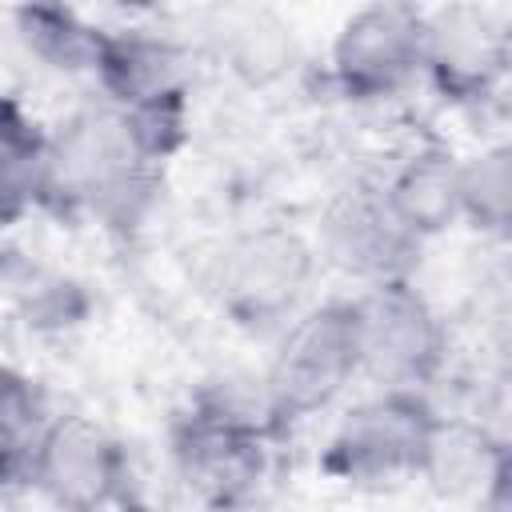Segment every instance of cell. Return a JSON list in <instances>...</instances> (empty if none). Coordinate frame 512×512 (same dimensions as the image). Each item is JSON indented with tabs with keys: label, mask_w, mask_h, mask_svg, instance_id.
<instances>
[{
	"label": "cell",
	"mask_w": 512,
	"mask_h": 512,
	"mask_svg": "<svg viewBox=\"0 0 512 512\" xmlns=\"http://www.w3.org/2000/svg\"><path fill=\"white\" fill-rule=\"evenodd\" d=\"M216 40H220V56L228 60V68L244 76L248 84L276 80L284 68H292V56H296L292 28H284L264 8H232Z\"/></svg>",
	"instance_id": "17"
},
{
	"label": "cell",
	"mask_w": 512,
	"mask_h": 512,
	"mask_svg": "<svg viewBox=\"0 0 512 512\" xmlns=\"http://www.w3.org/2000/svg\"><path fill=\"white\" fill-rule=\"evenodd\" d=\"M48 192V132L20 100L0 92V224L44 208Z\"/></svg>",
	"instance_id": "14"
},
{
	"label": "cell",
	"mask_w": 512,
	"mask_h": 512,
	"mask_svg": "<svg viewBox=\"0 0 512 512\" xmlns=\"http://www.w3.org/2000/svg\"><path fill=\"white\" fill-rule=\"evenodd\" d=\"M436 408L428 392L416 388H380L364 400H356L332 428L320 468L356 488H380V484H400L416 480L428 436L436 424Z\"/></svg>",
	"instance_id": "4"
},
{
	"label": "cell",
	"mask_w": 512,
	"mask_h": 512,
	"mask_svg": "<svg viewBox=\"0 0 512 512\" xmlns=\"http://www.w3.org/2000/svg\"><path fill=\"white\" fill-rule=\"evenodd\" d=\"M504 60V32L480 4L448 0L424 12V76L444 100L480 104L496 88Z\"/></svg>",
	"instance_id": "10"
},
{
	"label": "cell",
	"mask_w": 512,
	"mask_h": 512,
	"mask_svg": "<svg viewBox=\"0 0 512 512\" xmlns=\"http://www.w3.org/2000/svg\"><path fill=\"white\" fill-rule=\"evenodd\" d=\"M128 480V452L108 428L88 416H52L28 484H36L52 504L92 512L128 500Z\"/></svg>",
	"instance_id": "9"
},
{
	"label": "cell",
	"mask_w": 512,
	"mask_h": 512,
	"mask_svg": "<svg viewBox=\"0 0 512 512\" xmlns=\"http://www.w3.org/2000/svg\"><path fill=\"white\" fill-rule=\"evenodd\" d=\"M108 4H116V8H132V12H144V8H152V4H160V0H108Z\"/></svg>",
	"instance_id": "19"
},
{
	"label": "cell",
	"mask_w": 512,
	"mask_h": 512,
	"mask_svg": "<svg viewBox=\"0 0 512 512\" xmlns=\"http://www.w3.org/2000/svg\"><path fill=\"white\" fill-rule=\"evenodd\" d=\"M48 424L52 412L40 384L20 368L0 364V488L32 480V464Z\"/></svg>",
	"instance_id": "16"
},
{
	"label": "cell",
	"mask_w": 512,
	"mask_h": 512,
	"mask_svg": "<svg viewBox=\"0 0 512 512\" xmlns=\"http://www.w3.org/2000/svg\"><path fill=\"white\" fill-rule=\"evenodd\" d=\"M512 216V152L508 144H488L460 156V224L484 236H504Z\"/></svg>",
	"instance_id": "18"
},
{
	"label": "cell",
	"mask_w": 512,
	"mask_h": 512,
	"mask_svg": "<svg viewBox=\"0 0 512 512\" xmlns=\"http://www.w3.org/2000/svg\"><path fill=\"white\" fill-rule=\"evenodd\" d=\"M312 276L316 248L284 224H260L224 248L216 264V296L220 308L244 328L288 324L300 312Z\"/></svg>",
	"instance_id": "6"
},
{
	"label": "cell",
	"mask_w": 512,
	"mask_h": 512,
	"mask_svg": "<svg viewBox=\"0 0 512 512\" xmlns=\"http://www.w3.org/2000/svg\"><path fill=\"white\" fill-rule=\"evenodd\" d=\"M160 160L144 152L128 116L108 100L80 108L48 132V192L44 208L92 216L112 232L144 220L160 192Z\"/></svg>",
	"instance_id": "1"
},
{
	"label": "cell",
	"mask_w": 512,
	"mask_h": 512,
	"mask_svg": "<svg viewBox=\"0 0 512 512\" xmlns=\"http://www.w3.org/2000/svg\"><path fill=\"white\" fill-rule=\"evenodd\" d=\"M356 376H360L356 312L352 300L332 296L296 312L284 324L280 344L260 380V392L268 400L276 428H288L332 408Z\"/></svg>",
	"instance_id": "3"
},
{
	"label": "cell",
	"mask_w": 512,
	"mask_h": 512,
	"mask_svg": "<svg viewBox=\"0 0 512 512\" xmlns=\"http://www.w3.org/2000/svg\"><path fill=\"white\" fill-rule=\"evenodd\" d=\"M16 36L40 64L68 76H92L104 44V28L64 0H24L16 8Z\"/></svg>",
	"instance_id": "15"
},
{
	"label": "cell",
	"mask_w": 512,
	"mask_h": 512,
	"mask_svg": "<svg viewBox=\"0 0 512 512\" xmlns=\"http://www.w3.org/2000/svg\"><path fill=\"white\" fill-rule=\"evenodd\" d=\"M420 248L424 240L400 224L380 184H356L340 192L320 220V256L364 288L408 280Z\"/></svg>",
	"instance_id": "8"
},
{
	"label": "cell",
	"mask_w": 512,
	"mask_h": 512,
	"mask_svg": "<svg viewBox=\"0 0 512 512\" xmlns=\"http://www.w3.org/2000/svg\"><path fill=\"white\" fill-rule=\"evenodd\" d=\"M328 72L348 100L400 96L424 76V12L412 0H368L340 24Z\"/></svg>",
	"instance_id": "7"
},
{
	"label": "cell",
	"mask_w": 512,
	"mask_h": 512,
	"mask_svg": "<svg viewBox=\"0 0 512 512\" xmlns=\"http://www.w3.org/2000/svg\"><path fill=\"white\" fill-rule=\"evenodd\" d=\"M380 188L400 224L424 244L460 224V156L448 148H416Z\"/></svg>",
	"instance_id": "13"
},
{
	"label": "cell",
	"mask_w": 512,
	"mask_h": 512,
	"mask_svg": "<svg viewBox=\"0 0 512 512\" xmlns=\"http://www.w3.org/2000/svg\"><path fill=\"white\" fill-rule=\"evenodd\" d=\"M360 376L380 388L428 392L448 364V328L432 300L408 280L368 284L352 296Z\"/></svg>",
	"instance_id": "5"
},
{
	"label": "cell",
	"mask_w": 512,
	"mask_h": 512,
	"mask_svg": "<svg viewBox=\"0 0 512 512\" xmlns=\"http://www.w3.org/2000/svg\"><path fill=\"white\" fill-rule=\"evenodd\" d=\"M276 432L264 400L240 404L228 392L208 388L172 424L176 476L204 504H244L268 480Z\"/></svg>",
	"instance_id": "2"
},
{
	"label": "cell",
	"mask_w": 512,
	"mask_h": 512,
	"mask_svg": "<svg viewBox=\"0 0 512 512\" xmlns=\"http://www.w3.org/2000/svg\"><path fill=\"white\" fill-rule=\"evenodd\" d=\"M416 480L440 496H492L508 480V448L476 420L436 416Z\"/></svg>",
	"instance_id": "12"
},
{
	"label": "cell",
	"mask_w": 512,
	"mask_h": 512,
	"mask_svg": "<svg viewBox=\"0 0 512 512\" xmlns=\"http://www.w3.org/2000/svg\"><path fill=\"white\" fill-rule=\"evenodd\" d=\"M96 88L120 112H148L168 104H188V76L180 52L144 32H104L96 68Z\"/></svg>",
	"instance_id": "11"
}]
</instances>
